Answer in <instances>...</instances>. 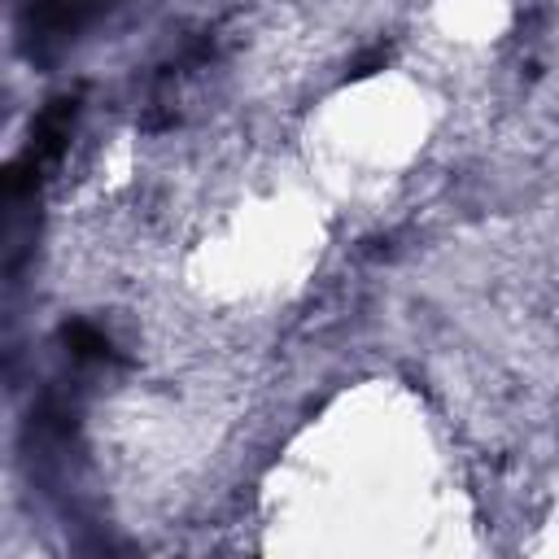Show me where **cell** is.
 Instances as JSON below:
<instances>
[{
    "label": "cell",
    "mask_w": 559,
    "mask_h": 559,
    "mask_svg": "<svg viewBox=\"0 0 559 559\" xmlns=\"http://www.w3.org/2000/svg\"><path fill=\"white\" fill-rule=\"evenodd\" d=\"M74 114H79V100H74V96H61V100H52V105L35 118L31 144L22 148V157H17L13 170H9V192H26V188L39 179V170H48V166L61 157V148H66V140H70V127H74Z\"/></svg>",
    "instance_id": "obj_1"
},
{
    "label": "cell",
    "mask_w": 559,
    "mask_h": 559,
    "mask_svg": "<svg viewBox=\"0 0 559 559\" xmlns=\"http://www.w3.org/2000/svg\"><path fill=\"white\" fill-rule=\"evenodd\" d=\"M83 17H87L83 0H26V31L35 44L74 35Z\"/></svg>",
    "instance_id": "obj_2"
},
{
    "label": "cell",
    "mask_w": 559,
    "mask_h": 559,
    "mask_svg": "<svg viewBox=\"0 0 559 559\" xmlns=\"http://www.w3.org/2000/svg\"><path fill=\"white\" fill-rule=\"evenodd\" d=\"M66 345H70V354L83 358V362H87V358H109V341H105L92 323H70V328H66Z\"/></svg>",
    "instance_id": "obj_3"
}]
</instances>
